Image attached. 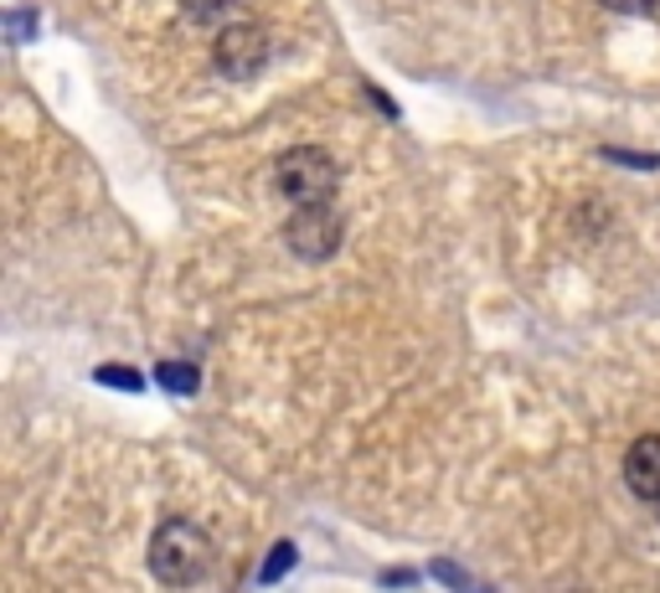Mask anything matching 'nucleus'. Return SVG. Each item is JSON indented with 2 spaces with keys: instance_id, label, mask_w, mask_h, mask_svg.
<instances>
[{
  "instance_id": "obj_1",
  "label": "nucleus",
  "mask_w": 660,
  "mask_h": 593,
  "mask_svg": "<svg viewBox=\"0 0 660 593\" xmlns=\"http://www.w3.org/2000/svg\"><path fill=\"white\" fill-rule=\"evenodd\" d=\"M206 568H212V537H206L197 522L187 516H170V522L155 526L150 537V573L166 583V589H191L202 583Z\"/></svg>"
},
{
  "instance_id": "obj_3",
  "label": "nucleus",
  "mask_w": 660,
  "mask_h": 593,
  "mask_svg": "<svg viewBox=\"0 0 660 593\" xmlns=\"http://www.w3.org/2000/svg\"><path fill=\"white\" fill-rule=\"evenodd\" d=\"M340 233H346V222H340L336 202H305V206H294V217L284 227V243L294 258L325 264L340 248Z\"/></svg>"
},
{
  "instance_id": "obj_10",
  "label": "nucleus",
  "mask_w": 660,
  "mask_h": 593,
  "mask_svg": "<svg viewBox=\"0 0 660 593\" xmlns=\"http://www.w3.org/2000/svg\"><path fill=\"white\" fill-rule=\"evenodd\" d=\"M604 11H619V16H645V11H656V0H599Z\"/></svg>"
},
{
  "instance_id": "obj_5",
  "label": "nucleus",
  "mask_w": 660,
  "mask_h": 593,
  "mask_svg": "<svg viewBox=\"0 0 660 593\" xmlns=\"http://www.w3.org/2000/svg\"><path fill=\"white\" fill-rule=\"evenodd\" d=\"M625 485L640 495V501H660V434H645V439L629 444Z\"/></svg>"
},
{
  "instance_id": "obj_12",
  "label": "nucleus",
  "mask_w": 660,
  "mask_h": 593,
  "mask_svg": "<svg viewBox=\"0 0 660 593\" xmlns=\"http://www.w3.org/2000/svg\"><path fill=\"white\" fill-rule=\"evenodd\" d=\"M656 506H660V501H656Z\"/></svg>"
},
{
  "instance_id": "obj_9",
  "label": "nucleus",
  "mask_w": 660,
  "mask_h": 593,
  "mask_svg": "<svg viewBox=\"0 0 660 593\" xmlns=\"http://www.w3.org/2000/svg\"><path fill=\"white\" fill-rule=\"evenodd\" d=\"M99 382H114V388L135 392L139 388V372H135V367H99Z\"/></svg>"
},
{
  "instance_id": "obj_4",
  "label": "nucleus",
  "mask_w": 660,
  "mask_h": 593,
  "mask_svg": "<svg viewBox=\"0 0 660 593\" xmlns=\"http://www.w3.org/2000/svg\"><path fill=\"white\" fill-rule=\"evenodd\" d=\"M212 57H217V72L222 78H254L258 68H264V57H269V36H264V26H254V21H233V26H222L217 42H212Z\"/></svg>"
},
{
  "instance_id": "obj_8",
  "label": "nucleus",
  "mask_w": 660,
  "mask_h": 593,
  "mask_svg": "<svg viewBox=\"0 0 660 593\" xmlns=\"http://www.w3.org/2000/svg\"><path fill=\"white\" fill-rule=\"evenodd\" d=\"M233 5H237V0H187V11L197 21H217V16H227Z\"/></svg>"
},
{
  "instance_id": "obj_2",
  "label": "nucleus",
  "mask_w": 660,
  "mask_h": 593,
  "mask_svg": "<svg viewBox=\"0 0 660 593\" xmlns=\"http://www.w3.org/2000/svg\"><path fill=\"white\" fill-rule=\"evenodd\" d=\"M273 176H279V191H284L294 206L336 202V160H331L325 150H315V145L284 150L279 155V166H273Z\"/></svg>"
},
{
  "instance_id": "obj_6",
  "label": "nucleus",
  "mask_w": 660,
  "mask_h": 593,
  "mask_svg": "<svg viewBox=\"0 0 660 593\" xmlns=\"http://www.w3.org/2000/svg\"><path fill=\"white\" fill-rule=\"evenodd\" d=\"M155 382H160V388H170V392H197V382H202V377H197V367H191V361H160V367H155Z\"/></svg>"
},
{
  "instance_id": "obj_7",
  "label": "nucleus",
  "mask_w": 660,
  "mask_h": 593,
  "mask_svg": "<svg viewBox=\"0 0 660 593\" xmlns=\"http://www.w3.org/2000/svg\"><path fill=\"white\" fill-rule=\"evenodd\" d=\"M284 568H294V542H279V547H273V558L264 562L258 583H279V578H284Z\"/></svg>"
},
{
  "instance_id": "obj_11",
  "label": "nucleus",
  "mask_w": 660,
  "mask_h": 593,
  "mask_svg": "<svg viewBox=\"0 0 660 593\" xmlns=\"http://www.w3.org/2000/svg\"><path fill=\"white\" fill-rule=\"evenodd\" d=\"M434 573H439L444 583H465V573H459V568H449V562H439V568H434Z\"/></svg>"
}]
</instances>
